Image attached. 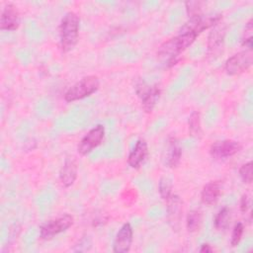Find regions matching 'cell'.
<instances>
[{
  "instance_id": "603a6c76",
  "label": "cell",
  "mask_w": 253,
  "mask_h": 253,
  "mask_svg": "<svg viewBox=\"0 0 253 253\" xmlns=\"http://www.w3.org/2000/svg\"><path fill=\"white\" fill-rule=\"evenodd\" d=\"M239 176L241 180L246 184H250L252 182V162L251 161L243 164L240 167Z\"/></svg>"
},
{
  "instance_id": "9c48e42d",
  "label": "cell",
  "mask_w": 253,
  "mask_h": 253,
  "mask_svg": "<svg viewBox=\"0 0 253 253\" xmlns=\"http://www.w3.org/2000/svg\"><path fill=\"white\" fill-rule=\"evenodd\" d=\"M167 217L168 222L173 228L177 230L183 217V202L178 195H171L167 200Z\"/></svg>"
},
{
  "instance_id": "e0dca14e",
  "label": "cell",
  "mask_w": 253,
  "mask_h": 253,
  "mask_svg": "<svg viewBox=\"0 0 253 253\" xmlns=\"http://www.w3.org/2000/svg\"><path fill=\"white\" fill-rule=\"evenodd\" d=\"M189 133L192 137L200 138L202 135V125H201V116L198 111H193L189 117L188 121Z\"/></svg>"
},
{
  "instance_id": "ba28073f",
  "label": "cell",
  "mask_w": 253,
  "mask_h": 253,
  "mask_svg": "<svg viewBox=\"0 0 253 253\" xmlns=\"http://www.w3.org/2000/svg\"><path fill=\"white\" fill-rule=\"evenodd\" d=\"M242 148L239 141L225 139L215 141L210 147V154L214 159H225L238 153Z\"/></svg>"
},
{
  "instance_id": "ffe728a7",
  "label": "cell",
  "mask_w": 253,
  "mask_h": 253,
  "mask_svg": "<svg viewBox=\"0 0 253 253\" xmlns=\"http://www.w3.org/2000/svg\"><path fill=\"white\" fill-rule=\"evenodd\" d=\"M172 180L168 177H161L158 182V192L163 200H167L172 195Z\"/></svg>"
},
{
  "instance_id": "484cf974",
  "label": "cell",
  "mask_w": 253,
  "mask_h": 253,
  "mask_svg": "<svg viewBox=\"0 0 253 253\" xmlns=\"http://www.w3.org/2000/svg\"><path fill=\"white\" fill-rule=\"evenodd\" d=\"M213 249L211 247L210 244H203L202 247L200 248V252L205 253V252H212Z\"/></svg>"
},
{
  "instance_id": "8fae6325",
  "label": "cell",
  "mask_w": 253,
  "mask_h": 253,
  "mask_svg": "<svg viewBox=\"0 0 253 253\" xmlns=\"http://www.w3.org/2000/svg\"><path fill=\"white\" fill-rule=\"evenodd\" d=\"M20 26V14L13 3H7L1 12L0 29L3 31H15Z\"/></svg>"
},
{
  "instance_id": "d4e9b609",
  "label": "cell",
  "mask_w": 253,
  "mask_h": 253,
  "mask_svg": "<svg viewBox=\"0 0 253 253\" xmlns=\"http://www.w3.org/2000/svg\"><path fill=\"white\" fill-rule=\"evenodd\" d=\"M249 205H250L249 197L246 194L242 195V197L240 199V211H241V212L245 213L249 209Z\"/></svg>"
},
{
  "instance_id": "8992f818",
  "label": "cell",
  "mask_w": 253,
  "mask_h": 253,
  "mask_svg": "<svg viewBox=\"0 0 253 253\" xmlns=\"http://www.w3.org/2000/svg\"><path fill=\"white\" fill-rule=\"evenodd\" d=\"M74 217L71 214H63L44 222L40 228V236L42 239H50L53 236L67 230L72 226Z\"/></svg>"
},
{
  "instance_id": "52a82bcc",
  "label": "cell",
  "mask_w": 253,
  "mask_h": 253,
  "mask_svg": "<svg viewBox=\"0 0 253 253\" xmlns=\"http://www.w3.org/2000/svg\"><path fill=\"white\" fill-rule=\"evenodd\" d=\"M105 136V127L102 125H97L92 127L80 140L77 151L81 155H87L98 147Z\"/></svg>"
},
{
  "instance_id": "6da1fadb",
  "label": "cell",
  "mask_w": 253,
  "mask_h": 253,
  "mask_svg": "<svg viewBox=\"0 0 253 253\" xmlns=\"http://www.w3.org/2000/svg\"><path fill=\"white\" fill-rule=\"evenodd\" d=\"M197 37L198 35L191 31H181L178 36L165 41L158 47L157 55L166 60L167 63L173 65L177 62L180 53L189 47Z\"/></svg>"
},
{
  "instance_id": "9a60e30c",
  "label": "cell",
  "mask_w": 253,
  "mask_h": 253,
  "mask_svg": "<svg viewBox=\"0 0 253 253\" xmlns=\"http://www.w3.org/2000/svg\"><path fill=\"white\" fill-rule=\"evenodd\" d=\"M221 188L220 181H211L206 184L201 193L202 202L208 206L216 203L221 194Z\"/></svg>"
},
{
  "instance_id": "ac0fdd59",
  "label": "cell",
  "mask_w": 253,
  "mask_h": 253,
  "mask_svg": "<svg viewBox=\"0 0 253 253\" xmlns=\"http://www.w3.org/2000/svg\"><path fill=\"white\" fill-rule=\"evenodd\" d=\"M230 220V210L227 207L222 208L214 217L213 224L216 230H224L227 228Z\"/></svg>"
},
{
  "instance_id": "d6986e66",
  "label": "cell",
  "mask_w": 253,
  "mask_h": 253,
  "mask_svg": "<svg viewBox=\"0 0 253 253\" xmlns=\"http://www.w3.org/2000/svg\"><path fill=\"white\" fill-rule=\"evenodd\" d=\"M202 223V213L198 210H192L187 214L186 226L189 232H195L200 228Z\"/></svg>"
},
{
  "instance_id": "7a4b0ae2",
  "label": "cell",
  "mask_w": 253,
  "mask_h": 253,
  "mask_svg": "<svg viewBox=\"0 0 253 253\" xmlns=\"http://www.w3.org/2000/svg\"><path fill=\"white\" fill-rule=\"evenodd\" d=\"M80 20L76 13L67 12L59 25V42L63 52H68L76 45L79 37Z\"/></svg>"
},
{
  "instance_id": "44dd1931",
  "label": "cell",
  "mask_w": 253,
  "mask_h": 253,
  "mask_svg": "<svg viewBox=\"0 0 253 253\" xmlns=\"http://www.w3.org/2000/svg\"><path fill=\"white\" fill-rule=\"evenodd\" d=\"M202 2L198 1H191V2H186V10L187 14L190 19L193 18H198L203 16L202 14Z\"/></svg>"
},
{
  "instance_id": "7c38bea8",
  "label": "cell",
  "mask_w": 253,
  "mask_h": 253,
  "mask_svg": "<svg viewBox=\"0 0 253 253\" xmlns=\"http://www.w3.org/2000/svg\"><path fill=\"white\" fill-rule=\"evenodd\" d=\"M181 157L182 148L179 141L175 137H170L167 141V145L163 153L164 164L169 168H175L179 165Z\"/></svg>"
},
{
  "instance_id": "30bf717a",
  "label": "cell",
  "mask_w": 253,
  "mask_h": 253,
  "mask_svg": "<svg viewBox=\"0 0 253 253\" xmlns=\"http://www.w3.org/2000/svg\"><path fill=\"white\" fill-rule=\"evenodd\" d=\"M133 238V230L129 222H126L122 225L116 234L113 251L116 253H126L130 249Z\"/></svg>"
},
{
  "instance_id": "7402d4cb",
  "label": "cell",
  "mask_w": 253,
  "mask_h": 253,
  "mask_svg": "<svg viewBox=\"0 0 253 253\" xmlns=\"http://www.w3.org/2000/svg\"><path fill=\"white\" fill-rule=\"evenodd\" d=\"M243 232H244V226H243V223L242 222H237L234 227H233V230H232V233H231V238H230V244L232 247H235L239 244L241 238H242V235H243Z\"/></svg>"
},
{
  "instance_id": "2e32d148",
  "label": "cell",
  "mask_w": 253,
  "mask_h": 253,
  "mask_svg": "<svg viewBox=\"0 0 253 253\" xmlns=\"http://www.w3.org/2000/svg\"><path fill=\"white\" fill-rule=\"evenodd\" d=\"M211 31L209 35L208 41V49L209 51H215L223 42L225 36V27L220 24V21L211 27Z\"/></svg>"
},
{
  "instance_id": "4fadbf2b",
  "label": "cell",
  "mask_w": 253,
  "mask_h": 253,
  "mask_svg": "<svg viewBox=\"0 0 253 253\" xmlns=\"http://www.w3.org/2000/svg\"><path fill=\"white\" fill-rule=\"evenodd\" d=\"M77 178V164L73 158H66L60 171L59 180L63 187H71Z\"/></svg>"
},
{
  "instance_id": "5b68a950",
  "label": "cell",
  "mask_w": 253,
  "mask_h": 253,
  "mask_svg": "<svg viewBox=\"0 0 253 253\" xmlns=\"http://www.w3.org/2000/svg\"><path fill=\"white\" fill-rule=\"evenodd\" d=\"M253 62L252 48L241 50L230 56L224 64V69L228 75H238L246 71Z\"/></svg>"
},
{
  "instance_id": "cb8c5ba5",
  "label": "cell",
  "mask_w": 253,
  "mask_h": 253,
  "mask_svg": "<svg viewBox=\"0 0 253 253\" xmlns=\"http://www.w3.org/2000/svg\"><path fill=\"white\" fill-rule=\"evenodd\" d=\"M252 20L250 19L248 23L245 25L244 35L242 38V45H245L247 48H252Z\"/></svg>"
},
{
  "instance_id": "5bb4252c",
  "label": "cell",
  "mask_w": 253,
  "mask_h": 253,
  "mask_svg": "<svg viewBox=\"0 0 253 253\" xmlns=\"http://www.w3.org/2000/svg\"><path fill=\"white\" fill-rule=\"evenodd\" d=\"M148 148L144 139H138L127 156V163L131 168H138L147 156Z\"/></svg>"
},
{
  "instance_id": "277c9868",
  "label": "cell",
  "mask_w": 253,
  "mask_h": 253,
  "mask_svg": "<svg viewBox=\"0 0 253 253\" xmlns=\"http://www.w3.org/2000/svg\"><path fill=\"white\" fill-rule=\"evenodd\" d=\"M134 90L141 101L143 110L146 113H151L159 100L161 94L160 87L157 84L148 85L143 80H138L134 84Z\"/></svg>"
},
{
  "instance_id": "3957f363",
  "label": "cell",
  "mask_w": 253,
  "mask_h": 253,
  "mask_svg": "<svg viewBox=\"0 0 253 253\" xmlns=\"http://www.w3.org/2000/svg\"><path fill=\"white\" fill-rule=\"evenodd\" d=\"M100 86L99 78L95 75H88L73 84L64 94V100L68 103L75 102L95 93Z\"/></svg>"
}]
</instances>
